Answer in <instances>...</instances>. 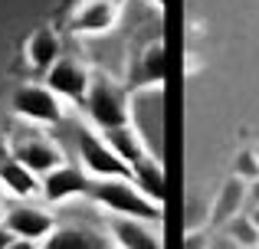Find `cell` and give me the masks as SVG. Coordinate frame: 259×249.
<instances>
[{
    "instance_id": "7a4b0ae2",
    "label": "cell",
    "mask_w": 259,
    "mask_h": 249,
    "mask_svg": "<svg viewBox=\"0 0 259 249\" xmlns=\"http://www.w3.org/2000/svg\"><path fill=\"white\" fill-rule=\"evenodd\" d=\"M82 112L99 131L125 128L132 125V92L118 79L105 76V72H92L89 76V92L82 98Z\"/></svg>"
},
{
    "instance_id": "603a6c76",
    "label": "cell",
    "mask_w": 259,
    "mask_h": 249,
    "mask_svg": "<svg viewBox=\"0 0 259 249\" xmlns=\"http://www.w3.org/2000/svg\"><path fill=\"white\" fill-rule=\"evenodd\" d=\"M7 249H39V246H36V243H26V239H13Z\"/></svg>"
},
{
    "instance_id": "44dd1931",
    "label": "cell",
    "mask_w": 259,
    "mask_h": 249,
    "mask_svg": "<svg viewBox=\"0 0 259 249\" xmlns=\"http://www.w3.org/2000/svg\"><path fill=\"white\" fill-rule=\"evenodd\" d=\"M207 249H240V246H236L233 239H227V236H223V233H217V236H210Z\"/></svg>"
},
{
    "instance_id": "d6986e66",
    "label": "cell",
    "mask_w": 259,
    "mask_h": 249,
    "mask_svg": "<svg viewBox=\"0 0 259 249\" xmlns=\"http://www.w3.org/2000/svg\"><path fill=\"white\" fill-rule=\"evenodd\" d=\"M233 177L243 180V184H253V180L259 177V164H256L253 147H243V151H236V158H233Z\"/></svg>"
},
{
    "instance_id": "cb8c5ba5",
    "label": "cell",
    "mask_w": 259,
    "mask_h": 249,
    "mask_svg": "<svg viewBox=\"0 0 259 249\" xmlns=\"http://www.w3.org/2000/svg\"><path fill=\"white\" fill-rule=\"evenodd\" d=\"M10 243H13V236H10V233L4 230V226H0V249H7Z\"/></svg>"
},
{
    "instance_id": "d4e9b609",
    "label": "cell",
    "mask_w": 259,
    "mask_h": 249,
    "mask_svg": "<svg viewBox=\"0 0 259 249\" xmlns=\"http://www.w3.org/2000/svg\"><path fill=\"white\" fill-rule=\"evenodd\" d=\"M246 217L253 220V226H256V230H259V207H249V210H246Z\"/></svg>"
},
{
    "instance_id": "ffe728a7",
    "label": "cell",
    "mask_w": 259,
    "mask_h": 249,
    "mask_svg": "<svg viewBox=\"0 0 259 249\" xmlns=\"http://www.w3.org/2000/svg\"><path fill=\"white\" fill-rule=\"evenodd\" d=\"M207 243H210V236L203 230H190L187 239H184V249H207Z\"/></svg>"
},
{
    "instance_id": "7402d4cb",
    "label": "cell",
    "mask_w": 259,
    "mask_h": 249,
    "mask_svg": "<svg viewBox=\"0 0 259 249\" xmlns=\"http://www.w3.org/2000/svg\"><path fill=\"white\" fill-rule=\"evenodd\" d=\"M249 207H259V177L253 184H246V210Z\"/></svg>"
},
{
    "instance_id": "9c48e42d",
    "label": "cell",
    "mask_w": 259,
    "mask_h": 249,
    "mask_svg": "<svg viewBox=\"0 0 259 249\" xmlns=\"http://www.w3.org/2000/svg\"><path fill=\"white\" fill-rule=\"evenodd\" d=\"M89 184H92V180L85 177L82 167H76V164H59L56 171H50V174H43V177H39V197H43L50 207H59V204L76 200V197H85V193H89Z\"/></svg>"
},
{
    "instance_id": "30bf717a",
    "label": "cell",
    "mask_w": 259,
    "mask_h": 249,
    "mask_svg": "<svg viewBox=\"0 0 259 249\" xmlns=\"http://www.w3.org/2000/svg\"><path fill=\"white\" fill-rule=\"evenodd\" d=\"M121 17V7L115 0H82L69 17V30L79 36H102Z\"/></svg>"
},
{
    "instance_id": "8992f818",
    "label": "cell",
    "mask_w": 259,
    "mask_h": 249,
    "mask_svg": "<svg viewBox=\"0 0 259 249\" xmlns=\"http://www.w3.org/2000/svg\"><path fill=\"white\" fill-rule=\"evenodd\" d=\"M161 85H164V43L145 39L132 53V63H128L125 72V89L141 92V89H161Z\"/></svg>"
},
{
    "instance_id": "f546056e",
    "label": "cell",
    "mask_w": 259,
    "mask_h": 249,
    "mask_svg": "<svg viewBox=\"0 0 259 249\" xmlns=\"http://www.w3.org/2000/svg\"><path fill=\"white\" fill-rule=\"evenodd\" d=\"M256 249H259V243H256Z\"/></svg>"
},
{
    "instance_id": "ba28073f",
    "label": "cell",
    "mask_w": 259,
    "mask_h": 249,
    "mask_svg": "<svg viewBox=\"0 0 259 249\" xmlns=\"http://www.w3.org/2000/svg\"><path fill=\"white\" fill-rule=\"evenodd\" d=\"M89 76H92V72H89L79 59L59 56L56 63H53V69L46 72V89H50L59 102L82 105V98H85V92H89Z\"/></svg>"
},
{
    "instance_id": "277c9868",
    "label": "cell",
    "mask_w": 259,
    "mask_h": 249,
    "mask_svg": "<svg viewBox=\"0 0 259 249\" xmlns=\"http://www.w3.org/2000/svg\"><path fill=\"white\" fill-rule=\"evenodd\" d=\"M79 161H82V171L89 180H112V177L132 180V167L115 158V151L92 128H79Z\"/></svg>"
},
{
    "instance_id": "8fae6325",
    "label": "cell",
    "mask_w": 259,
    "mask_h": 249,
    "mask_svg": "<svg viewBox=\"0 0 259 249\" xmlns=\"http://www.w3.org/2000/svg\"><path fill=\"white\" fill-rule=\"evenodd\" d=\"M39 249H115L112 246V236L89 223H63L46 236V243Z\"/></svg>"
},
{
    "instance_id": "484cf974",
    "label": "cell",
    "mask_w": 259,
    "mask_h": 249,
    "mask_svg": "<svg viewBox=\"0 0 259 249\" xmlns=\"http://www.w3.org/2000/svg\"><path fill=\"white\" fill-rule=\"evenodd\" d=\"M0 217H4V190H0Z\"/></svg>"
},
{
    "instance_id": "83f0119b",
    "label": "cell",
    "mask_w": 259,
    "mask_h": 249,
    "mask_svg": "<svg viewBox=\"0 0 259 249\" xmlns=\"http://www.w3.org/2000/svg\"><path fill=\"white\" fill-rule=\"evenodd\" d=\"M253 154H256V164H259V144H256V147H253Z\"/></svg>"
},
{
    "instance_id": "5bb4252c",
    "label": "cell",
    "mask_w": 259,
    "mask_h": 249,
    "mask_svg": "<svg viewBox=\"0 0 259 249\" xmlns=\"http://www.w3.org/2000/svg\"><path fill=\"white\" fill-rule=\"evenodd\" d=\"M0 190H4V197L10 193L13 200H33L39 197V177L26 171L20 161L0 158Z\"/></svg>"
},
{
    "instance_id": "f1b7e54d",
    "label": "cell",
    "mask_w": 259,
    "mask_h": 249,
    "mask_svg": "<svg viewBox=\"0 0 259 249\" xmlns=\"http://www.w3.org/2000/svg\"><path fill=\"white\" fill-rule=\"evenodd\" d=\"M0 158H7V154H4V151H0Z\"/></svg>"
},
{
    "instance_id": "4316f807",
    "label": "cell",
    "mask_w": 259,
    "mask_h": 249,
    "mask_svg": "<svg viewBox=\"0 0 259 249\" xmlns=\"http://www.w3.org/2000/svg\"><path fill=\"white\" fill-rule=\"evenodd\" d=\"M151 4H154V7H158V10H161V7H164V0H151Z\"/></svg>"
},
{
    "instance_id": "7c38bea8",
    "label": "cell",
    "mask_w": 259,
    "mask_h": 249,
    "mask_svg": "<svg viewBox=\"0 0 259 249\" xmlns=\"http://www.w3.org/2000/svg\"><path fill=\"white\" fill-rule=\"evenodd\" d=\"M246 210V184L236 177H230L227 184L217 190L213 204H210V213H207V226H213V230H223V226L230 223V220L236 217V213Z\"/></svg>"
},
{
    "instance_id": "ac0fdd59",
    "label": "cell",
    "mask_w": 259,
    "mask_h": 249,
    "mask_svg": "<svg viewBox=\"0 0 259 249\" xmlns=\"http://www.w3.org/2000/svg\"><path fill=\"white\" fill-rule=\"evenodd\" d=\"M223 236L233 239L240 249H256V243H259V230L253 226V220L246 217V210L236 213V217L230 220L227 226H223Z\"/></svg>"
},
{
    "instance_id": "9a60e30c",
    "label": "cell",
    "mask_w": 259,
    "mask_h": 249,
    "mask_svg": "<svg viewBox=\"0 0 259 249\" xmlns=\"http://www.w3.org/2000/svg\"><path fill=\"white\" fill-rule=\"evenodd\" d=\"M132 184L145 193L151 204L164 207V197H167V184H164V167H161L158 158H141L138 164L132 167Z\"/></svg>"
},
{
    "instance_id": "4fadbf2b",
    "label": "cell",
    "mask_w": 259,
    "mask_h": 249,
    "mask_svg": "<svg viewBox=\"0 0 259 249\" xmlns=\"http://www.w3.org/2000/svg\"><path fill=\"white\" fill-rule=\"evenodd\" d=\"M108 236L115 249H164L161 236L151 230V223H138V220H108Z\"/></svg>"
},
{
    "instance_id": "6da1fadb",
    "label": "cell",
    "mask_w": 259,
    "mask_h": 249,
    "mask_svg": "<svg viewBox=\"0 0 259 249\" xmlns=\"http://www.w3.org/2000/svg\"><path fill=\"white\" fill-rule=\"evenodd\" d=\"M85 197L95 207H102L108 217H118V220H138V223H154V226L164 220V207L151 204L132 180H121V177L92 180Z\"/></svg>"
},
{
    "instance_id": "5b68a950",
    "label": "cell",
    "mask_w": 259,
    "mask_h": 249,
    "mask_svg": "<svg viewBox=\"0 0 259 249\" xmlns=\"http://www.w3.org/2000/svg\"><path fill=\"white\" fill-rule=\"evenodd\" d=\"M13 115L30 125H59L66 118V105L53 95L46 85H20L10 98Z\"/></svg>"
},
{
    "instance_id": "52a82bcc",
    "label": "cell",
    "mask_w": 259,
    "mask_h": 249,
    "mask_svg": "<svg viewBox=\"0 0 259 249\" xmlns=\"http://www.w3.org/2000/svg\"><path fill=\"white\" fill-rule=\"evenodd\" d=\"M7 158L20 161V164L26 167V171H33L36 177H43V174L56 171L59 164H66L63 151H59L56 144H53L46 134H20V138H13V147Z\"/></svg>"
},
{
    "instance_id": "3957f363",
    "label": "cell",
    "mask_w": 259,
    "mask_h": 249,
    "mask_svg": "<svg viewBox=\"0 0 259 249\" xmlns=\"http://www.w3.org/2000/svg\"><path fill=\"white\" fill-rule=\"evenodd\" d=\"M4 226L13 239H26V243H46L53 230H56V217L46 207L30 204V200H13L10 207H4Z\"/></svg>"
},
{
    "instance_id": "2e32d148",
    "label": "cell",
    "mask_w": 259,
    "mask_h": 249,
    "mask_svg": "<svg viewBox=\"0 0 259 249\" xmlns=\"http://www.w3.org/2000/svg\"><path fill=\"white\" fill-rule=\"evenodd\" d=\"M102 141H105V144L115 151V158L125 161L128 167H135L141 158H148V154H151V151H148V144H145V138H141L132 125L112 128V131H102ZM151 158H154V154H151Z\"/></svg>"
},
{
    "instance_id": "e0dca14e",
    "label": "cell",
    "mask_w": 259,
    "mask_h": 249,
    "mask_svg": "<svg viewBox=\"0 0 259 249\" xmlns=\"http://www.w3.org/2000/svg\"><path fill=\"white\" fill-rule=\"evenodd\" d=\"M59 56H63V46H59L56 30H50V26H39V30L26 39V63L36 72H50Z\"/></svg>"
}]
</instances>
